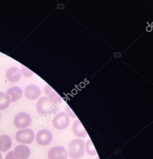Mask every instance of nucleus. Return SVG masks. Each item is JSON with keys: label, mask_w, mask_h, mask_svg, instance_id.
<instances>
[{"label": "nucleus", "mask_w": 153, "mask_h": 159, "mask_svg": "<svg viewBox=\"0 0 153 159\" xmlns=\"http://www.w3.org/2000/svg\"><path fill=\"white\" fill-rule=\"evenodd\" d=\"M24 95L25 97L29 100H36L41 95V90L37 85L30 84L25 89Z\"/></svg>", "instance_id": "obj_8"}, {"label": "nucleus", "mask_w": 153, "mask_h": 159, "mask_svg": "<svg viewBox=\"0 0 153 159\" xmlns=\"http://www.w3.org/2000/svg\"><path fill=\"white\" fill-rule=\"evenodd\" d=\"M11 103V98L9 96L2 92H0V110L7 109Z\"/></svg>", "instance_id": "obj_14"}, {"label": "nucleus", "mask_w": 153, "mask_h": 159, "mask_svg": "<svg viewBox=\"0 0 153 159\" xmlns=\"http://www.w3.org/2000/svg\"><path fill=\"white\" fill-rule=\"evenodd\" d=\"M70 119L66 113L61 112L58 113L53 120V125L58 130H63L66 129L69 125Z\"/></svg>", "instance_id": "obj_5"}, {"label": "nucleus", "mask_w": 153, "mask_h": 159, "mask_svg": "<svg viewBox=\"0 0 153 159\" xmlns=\"http://www.w3.org/2000/svg\"><path fill=\"white\" fill-rule=\"evenodd\" d=\"M68 153L63 146L53 147L48 152V159H67Z\"/></svg>", "instance_id": "obj_6"}, {"label": "nucleus", "mask_w": 153, "mask_h": 159, "mask_svg": "<svg viewBox=\"0 0 153 159\" xmlns=\"http://www.w3.org/2000/svg\"><path fill=\"white\" fill-rule=\"evenodd\" d=\"M53 102L45 97H42L39 99L37 104V110L41 115L51 114L54 110Z\"/></svg>", "instance_id": "obj_2"}, {"label": "nucleus", "mask_w": 153, "mask_h": 159, "mask_svg": "<svg viewBox=\"0 0 153 159\" xmlns=\"http://www.w3.org/2000/svg\"><path fill=\"white\" fill-rule=\"evenodd\" d=\"M11 139L9 136L2 135L0 136V152H6L12 146Z\"/></svg>", "instance_id": "obj_13"}, {"label": "nucleus", "mask_w": 153, "mask_h": 159, "mask_svg": "<svg viewBox=\"0 0 153 159\" xmlns=\"http://www.w3.org/2000/svg\"><path fill=\"white\" fill-rule=\"evenodd\" d=\"M6 94L9 96L11 98V102H15L18 101L22 98L23 95V91L18 86L11 87L7 90Z\"/></svg>", "instance_id": "obj_11"}, {"label": "nucleus", "mask_w": 153, "mask_h": 159, "mask_svg": "<svg viewBox=\"0 0 153 159\" xmlns=\"http://www.w3.org/2000/svg\"><path fill=\"white\" fill-rule=\"evenodd\" d=\"M52 139V134L50 131L46 129L39 131L36 135V141L41 146H45L49 145Z\"/></svg>", "instance_id": "obj_7"}, {"label": "nucleus", "mask_w": 153, "mask_h": 159, "mask_svg": "<svg viewBox=\"0 0 153 159\" xmlns=\"http://www.w3.org/2000/svg\"><path fill=\"white\" fill-rule=\"evenodd\" d=\"M73 132L76 136L83 138L87 136V132L85 128L78 120H75L73 125Z\"/></svg>", "instance_id": "obj_12"}, {"label": "nucleus", "mask_w": 153, "mask_h": 159, "mask_svg": "<svg viewBox=\"0 0 153 159\" xmlns=\"http://www.w3.org/2000/svg\"><path fill=\"white\" fill-rule=\"evenodd\" d=\"M1 113L0 112V119H1Z\"/></svg>", "instance_id": "obj_18"}, {"label": "nucleus", "mask_w": 153, "mask_h": 159, "mask_svg": "<svg viewBox=\"0 0 153 159\" xmlns=\"http://www.w3.org/2000/svg\"><path fill=\"white\" fill-rule=\"evenodd\" d=\"M35 134L31 129H23L19 130L15 134V139L21 144H31L35 139Z\"/></svg>", "instance_id": "obj_3"}, {"label": "nucleus", "mask_w": 153, "mask_h": 159, "mask_svg": "<svg viewBox=\"0 0 153 159\" xmlns=\"http://www.w3.org/2000/svg\"><path fill=\"white\" fill-rule=\"evenodd\" d=\"M85 141L81 139L72 140L68 146V152L72 159H79L83 157L85 153Z\"/></svg>", "instance_id": "obj_1"}, {"label": "nucleus", "mask_w": 153, "mask_h": 159, "mask_svg": "<svg viewBox=\"0 0 153 159\" xmlns=\"http://www.w3.org/2000/svg\"><path fill=\"white\" fill-rule=\"evenodd\" d=\"M21 72L20 70L17 67L10 68L6 73L7 80L11 83H16L21 79Z\"/></svg>", "instance_id": "obj_10"}, {"label": "nucleus", "mask_w": 153, "mask_h": 159, "mask_svg": "<svg viewBox=\"0 0 153 159\" xmlns=\"http://www.w3.org/2000/svg\"><path fill=\"white\" fill-rule=\"evenodd\" d=\"M5 159H17L14 155L13 151L9 152L7 155H6V157Z\"/></svg>", "instance_id": "obj_16"}, {"label": "nucleus", "mask_w": 153, "mask_h": 159, "mask_svg": "<svg viewBox=\"0 0 153 159\" xmlns=\"http://www.w3.org/2000/svg\"><path fill=\"white\" fill-rule=\"evenodd\" d=\"M15 127L18 129H24L29 127L32 123V119L29 114L22 112L18 113L14 120Z\"/></svg>", "instance_id": "obj_4"}, {"label": "nucleus", "mask_w": 153, "mask_h": 159, "mask_svg": "<svg viewBox=\"0 0 153 159\" xmlns=\"http://www.w3.org/2000/svg\"><path fill=\"white\" fill-rule=\"evenodd\" d=\"M14 155L17 159H28L30 155V150L26 145H19L13 151Z\"/></svg>", "instance_id": "obj_9"}, {"label": "nucleus", "mask_w": 153, "mask_h": 159, "mask_svg": "<svg viewBox=\"0 0 153 159\" xmlns=\"http://www.w3.org/2000/svg\"><path fill=\"white\" fill-rule=\"evenodd\" d=\"M2 154L0 153V159H2Z\"/></svg>", "instance_id": "obj_17"}, {"label": "nucleus", "mask_w": 153, "mask_h": 159, "mask_svg": "<svg viewBox=\"0 0 153 159\" xmlns=\"http://www.w3.org/2000/svg\"><path fill=\"white\" fill-rule=\"evenodd\" d=\"M86 152L91 156H95L97 154L96 150L91 140L89 139L85 144Z\"/></svg>", "instance_id": "obj_15"}]
</instances>
